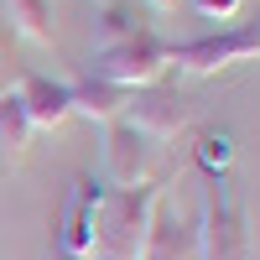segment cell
<instances>
[{"instance_id":"cell-1","label":"cell","mask_w":260,"mask_h":260,"mask_svg":"<svg viewBox=\"0 0 260 260\" xmlns=\"http://www.w3.org/2000/svg\"><path fill=\"white\" fill-rule=\"evenodd\" d=\"M161 198H167V182H161V177H146V182H136V187H110V192H104V203H99V240H94V255H99V260H141Z\"/></svg>"},{"instance_id":"cell-2","label":"cell","mask_w":260,"mask_h":260,"mask_svg":"<svg viewBox=\"0 0 260 260\" xmlns=\"http://www.w3.org/2000/svg\"><path fill=\"white\" fill-rule=\"evenodd\" d=\"M192 229H198V260H255V234L229 177H208Z\"/></svg>"},{"instance_id":"cell-3","label":"cell","mask_w":260,"mask_h":260,"mask_svg":"<svg viewBox=\"0 0 260 260\" xmlns=\"http://www.w3.org/2000/svg\"><path fill=\"white\" fill-rule=\"evenodd\" d=\"M83 73H94L104 83H115V89L136 94V89H151V83H167L172 57H167V42L156 31H141L130 42H115V47H94L89 62H83Z\"/></svg>"},{"instance_id":"cell-4","label":"cell","mask_w":260,"mask_h":260,"mask_svg":"<svg viewBox=\"0 0 260 260\" xmlns=\"http://www.w3.org/2000/svg\"><path fill=\"white\" fill-rule=\"evenodd\" d=\"M167 57L187 78H213L224 68H240V62H260V21H245V26H229L213 37H192V42H167Z\"/></svg>"},{"instance_id":"cell-5","label":"cell","mask_w":260,"mask_h":260,"mask_svg":"<svg viewBox=\"0 0 260 260\" xmlns=\"http://www.w3.org/2000/svg\"><path fill=\"white\" fill-rule=\"evenodd\" d=\"M110 182L94 177V172H73L68 187L57 198V213H52V245L68 250V255H94V240H99V203Z\"/></svg>"},{"instance_id":"cell-6","label":"cell","mask_w":260,"mask_h":260,"mask_svg":"<svg viewBox=\"0 0 260 260\" xmlns=\"http://www.w3.org/2000/svg\"><path fill=\"white\" fill-rule=\"evenodd\" d=\"M125 120L161 146V141H177V136H187V130L198 125V99L187 89H177V83H151V89L130 94Z\"/></svg>"},{"instance_id":"cell-7","label":"cell","mask_w":260,"mask_h":260,"mask_svg":"<svg viewBox=\"0 0 260 260\" xmlns=\"http://www.w3.org/2000/svg\"><path fill=\"white\" fill-rule=\"evenodd\" d=\"M156 141L146 136V130H136L130 120H115V125H104V146H99V177L110 182V187H136L151 177V167H156Z\"/></svg>"},{"instance_id":"cell-8","label":"cell","mask_w":260,"mask_h":260,"mask_svg":"<svg viewBox=\"0 0 260 260\" xmlns=\"http://www.w3.org/2000/svg\"><path fill=\"white\" fill-rule=\"evenodd\" d=\"M16 99H21V110H26L31 130H62V125L73 120V99H68V83H62V78H47V73H21Z\"/></svg>"},{"instance_id":"cell-9","label":"cell","mask_w":260,"mask_h":260,"mask_svg":"<svg viewBox=\"0 0 260 260\" xmlns=\"http://www.w3.org/2000/svg\"><path fill=\"white\" fill-rule=\"evenodd\" d=\"M192 250H198V229H192V219L161 198L156 203V219H151V240H146V255L141 260H187Z\"/></svg>"},{"instance_id":"cell-10","label":"cell","mask_w":260,"mask_h":260,"mask_svg":"<svg viewBox=\"0 0 260 260\" xmlns=\"http://www.w3.org/2000/svg\"><path fill=\"white\" fill-rule=\"evenodd\" d=\"M68 99H73V115L94 120V125H115L130 110V94L115 89V83H104V78H94V73H73L68 78Z\"/></svg>"},{"instance_id":"cell-11","label":"cell","mask_w":260,"mask_h":260,"mask_svg":"<svg viewBox=\"0 0 260 260\" xmlns=\"http://www.w3.org/2000/svg\"><path fill=\"white\" fill-rule=\"evenodd\" d=\"M141 31H151V6H141V0H104V6H99V21H94L99 47L130 42Z\"/></svg>"},{"instance_id":"cell-12","label":"cell","mask_w":260,"mask_h":260,"mask_svg":"<svg viewBox=\"0 0 260 260\" xmlns=\"http://www.w3.org/2000/svg\"><path fill=\"white\" fill-rule=\"evenodd\" d=\"M0 11H6V26L31 42V47H52L57 31H52V0H0Z\"/></svg>"},{"instance_id":"cell-13","label":"cell","mask_w":260,"mask_h":260,"mask_svg":"<svg viewBox=\"0 0 260 260\" xmlns=\"http://www.w3.org/2000/svg\"><path fill=\"white\" fill-rule=\"evenodd\" d=\"M31 136H37V130H31L26 110H21L16 89H11V94H0V167H16L21 156H26Z\"/></svg>"},{"instance_id":"cell-14","label":"cell","mask_w":260,"mask_h":260,"mask_svg":"<svg viewBox=\"0 0 260 260\" xmlns=\"http://www.w3.org/2000/svg\"><path fill=\"white\" fill-rule=\"evenodd\" d=\"M192 156H198V167L208 172V177H224V172L234 167V136L229 130H203L198 146H192Z\"/></svg>"},{"instance_id":"cell-15","label":"cell","mask_w":260,"mask_h":260,"mask_svg":"<svg viewBox=\"0 0 260 260\" xmlns=\"http://www.w3.org/2000/svg\"><path fill=\"white\" fill-rule=\"evenodd\" d=\"M240 6H245V0H192V11H198V16H208V21H229Z\"/></svg>"},{"instance_id":"cell-16","label":"cell","mask_w":260,"mask_h":260,"mask_svg":"<svg viewBox=\"0 0 260 260\" xmlns=\"http://www.w3.org/2000/svg\"><path fill=\"white\" fill-rule=\"evenodd\" d=\"M47 260H99V255H68V250H57V245H52V255H47Z\"/></svg>"},{"instance_id":"cell-17","label":"cell","mask_w":260,"mask_h":260,"mask_svg":"<svg viewBox=\"0 0 260 260\" xmlns=\"http://www.w3.org/2000/svg\"><path fill=\"white\" fill-rule=\"evenodd\" d=\"M141 6H151V11H172L177 0H141Z\"/></svg>"},{"instance_id":"cell-18","label":"cell","mask_w":260,"mask_h":260,"mask_svg":"<svg viewBox=\"0 0 260 260\" xmlns=\"http://www.w3.org/2000/svg\"><path fill=\"white\" fill-rule=\"evenodd\" d=\"M0 94H11V78H6V57H0Z\"/></svg>"}]
</instances>
